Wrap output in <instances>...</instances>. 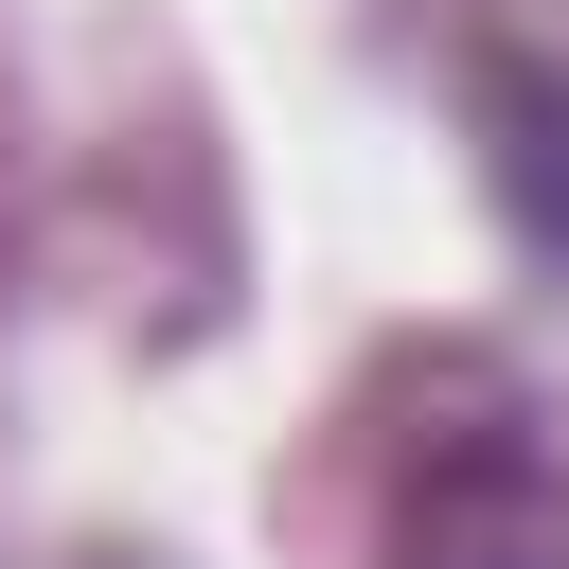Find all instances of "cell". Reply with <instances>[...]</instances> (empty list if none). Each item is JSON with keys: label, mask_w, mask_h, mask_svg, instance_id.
I'll list each match as a JSON object with an SVG mask.
<instances>
[{"label": "cell", "mask_w": 569, "mask_h": 569, "mask_svg": "<svg viewBox=\"0 0 569 569\" xmlns=\"http://www.w3.org/2000/svg\"><path fill=\"white\" fill-rule=\"evenodd\" d=\"M409 569H569V498H551V462L516 445V427H462L427 480H409V533H391Z\"/></svg>", "instance_id": "1"}, {"label": "cell", "mask_w": 569, "mask_h": 569, "mask_svg": "<svg viewBox=\"0 0 569 569\" xmlns=\"http://www.w3.org/2000/svg\"><path fill=\"white\" fill-rule=\"evenodd\" d=\"M498 213H516V249L569 284V89H551V71L498 89Z\"/></svg>", "instance_id": "2"}]
</instances>
